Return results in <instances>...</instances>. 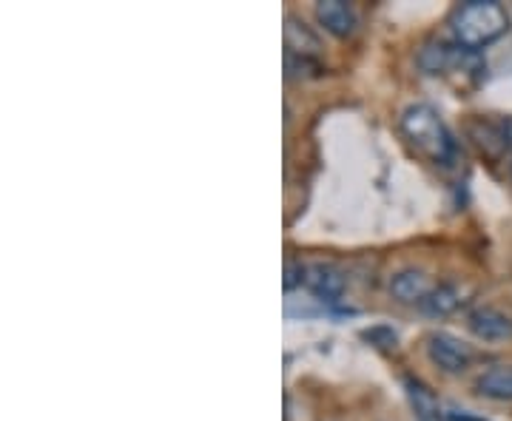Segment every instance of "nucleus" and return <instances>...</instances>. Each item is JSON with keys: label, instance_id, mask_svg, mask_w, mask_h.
Instances as JSON below:
<instances>
[{"label": "nucleus", "instance_id": "nucleus-1", "mask_svg": "<svg viewBox=\"0 0 512 421\" xmlns=\"http://www.w3.org/2000/svg\"><path fill=\"white\" fill-rule=\"evenodd\" d=\"M450 26H453L456 43L464 52H481L507 35L510 15L495 0H470V3H461L453 12Z\"/></svg>", "mask_w": 512, "mask_h": 421}, {"label": "nucleus", "instance_id": "nucleus-2", "mask_svg": "<svg viewBox=\"0 0 512 421\" xmlns=\"http://www.w3.org/2000/svg\"><path fill=\"white\" fill-rule=\"evenodd\" d=\"M399 126H402L404 137L436 165H450L456 160V140H453V134L444 126V120L433 106L416 103V106L404 109Z\"/></svg>", "mask_w": 512, "mask_h": 421}, {"label": "nucleus", "instance_id": "nucleus-3", "mask_svg": "<svg viewBox=\"0 0 512 421\" xmlns=\"http://www.w3.org/2000/svg\"><path fill=\"white\" fill-rule=\"evenodd\" d=\"M427 356L444 373H464L473 365V348L453 333H433L427 339Z\"/></svg>", "mask_w": 512, "mask_h": 421}, {"label": "nucleus", "instance_id": "nucleus-4", "mask_svg": "<svg viewBox=\"0 0 512 421\" xmlns=\"http://www.w3.org/2000/svg\"><path fill=\"white\" fill-rule=\"evenodd\" d=\"M305 288L319 299V302H339L345 293V274L333 265H308L305 271Z\"/></svg>", "mask_w": 512, "mask_h": 421}, {"label": "nucleus", "instance_id": "nucleus-5", "mask_svg": "<svg viewBox=\"0 0 512 421\" xmlns=\"http://www.w3.org/2000/svg\"><path fill=\"white\" fill-rule=\"evenodd\" d=\"M316 20L319 26L333 37H348L356 32V9L345 0H322L316 3Z\"/></svg>", "mask_w": 512, "mask_h": 421}, {"label": "nucleus", "instance_id": "nucleus-6", "mask_svg": "<svg viewBox=\"0 0 512 421\" xmlns=\"http://www.w3.org/2000/svg\"><path fill=\"white\" fill-rule=\"evenodd\" d=\"M467 325L484 342H504L512 339V316L495 308H478L467 316Z\"/></svg>", "mask_w": 512, "mask_h": 421}, {"label": "nucleus", "instance_id": "nucleus-7", "mask_svg": "<svg viewBox=\"0 0 512 421\" xmlns=\"http://www.w3.org/2000/svg\"><path fill=\"white\" fill-rule=\"evenodd\" d=\"M430 291H433L430 288V279L421 274V271H413V268L399 271V274L390 279V296L396 302H402V305H419L421 299Z\"/></svg>", "mask_w": 512, "mask_h": 421}, {"label": "nucleus", "instance_id": "nucleus-8", "mask_svg": "<svg viewBox=\"0 0 512 421\" xmlns=\"http://www.w3.org/2000/svg\"><path fill=\"white\" fill-rule=\"evenodd\" d=\"M476 390L495 402H512V365H495L478 376Z\"/></svg>", "mask_w": 512, "mask_h": 421}, {"label": "nucleus", "instance_id": "nucleus-9", "mask_svg": "<svg viewBox=\"0 0 512 421\" xmlns=\"http://www.w3.org/2000/svg\"><path fill=\"white\" fill-rule=\"evenodd\" d=\"M461 291H458L456 285H439V288H433V291L427 293L424 299H421L419 308L421 313H427V316H450V313H456L461 308Z\"/></svg>", "mask_w": 512, "mask_h": 421}, {"label": "nucleus", "instance_id": "nucleus-10", "mask_svg": "<svg viewBox=\"0 0 512 421\" xmlns=\"http://www.w3.org/2000/svg\"><path fill=\"white\" fill-rule=\"evenodd\" d=\"M456 63V55L447 43H427L424 49L419 52V69L424 74H444L450 66Z\"/></svg>", "mask_w": 512, "mask_h": 421}, {"label": "nucleus", "instance_id": "nucleus-11", "mask_svg": "<svg viewBox=\"0 0 512 421\" xmlns=\"http://www.w3.org/2000/svg\"><path fill=\"white\" fill-rule=\"evenodd\" d=\"M404 385H407V396H410L413 410L419 413V419L424 421L439 419V402H436V396H433V390H430V387H424L421 382H416V379H407Z\"/></svg>", "mask_w": 512, "mask_h": 421}, {"label": "nucleus", "instance_id": "nucleus-12", "mask_svg": "<svg viewBox=\"0 0 512 421\" xmlns=\"http://www.w3.org/2000/svg\"><path fill=\"white\" fill-rule=\"evenodd\" d=\"M285 37H288V49L293 55H308L319 46V40L311 35V29L305 23H299L296 18H288V29H285Z\"/></svg>", "mask_w": 512, "mask_h": 421}, {"label": "nucleus", "instance_id": "nucleus-13", "mask_svg": "<svg viewBox=\"0 0 512 421\" xmlns=\"http://www.w3.org/2000/svg\"><path fill=\"white\" fill-rule=\"evenodd\" d=\"M305 271H308V265H302V262H296V259H288V262H285L282 288L288 293H291L293 288H302V285H305Z\"/></svg>", "mask_w": 512, "mask_h": 421}, {"label": "nucleus", "instance_id": "nucleus-14", "mask_svg": "<svg viewBox=\"0 0 512 421\" xmlns=\"http://www.w3.org/2000/svg\"><path fill=\"white\" fill-rule=\"evenodd\" d=\"M362 336H365L370 345H376V348H384V350H393L396 348V342H399V336H396L390 328H384V325L365 330Z\"/></svg>", "mask_w": 512, "mask_h": 421}, {"label": "nucleus", "instance_id": "nucleus-15", "mask_svg": "<svg viewBox=\"0 0 512 421\" xmlns=\"http://www.w3.org/2000/svg\"><path fill=\"white\" fill-rule=\"evenodd\" d=\"M504 134H507V148H512V120L504 126Z\"/></svg>", "mask_w": 512, "mask_h": 421}]
</instances>
